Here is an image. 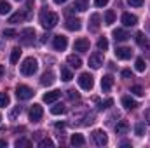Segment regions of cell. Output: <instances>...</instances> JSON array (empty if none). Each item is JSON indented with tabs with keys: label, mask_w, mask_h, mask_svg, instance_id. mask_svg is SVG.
<instances>
[{
	"label": "cell",
	"mask_w": 150,
	"mask_h": 148,
	"mask_svg": "<svg viewBox=\"0 0 150 148\" xmlns=\"http://www.w3.org/2000/svg\"><path fill=\"white\" fill-rule=\"evenodd\" d=\"M58 21H59L58 14H54V12H49V11H42V12H40V25H42L45 30H51V28H54V26L58 25Z\"/></svg>",
	"instance_id": "6da1fadb"
},
{
	"label": "cell",
	"mask_w": 150,
	"mask_h": 148,
	"mask_svg": "<svg viewBox=\"0 0 150 148\" xmlns=\"http://www.w3.org/2000/svg\"><path fill=\"white\" fill-rule=\"evenodd\" d=\"M38 70V63L35 58H26L25 61H23V65H21V73L26 75V77H32V75H35Z\"/></svg>",
	"instance_id": "7a4b0ae2"
},
{
	"label": "cell",
	"mask_w": 150,
	"mask_h": 148,
	"mask_svg": "<svg viewBox=\"0 0 150 148\" xmlns=\"http://www.w3.org/2000/svg\"><path fill=\"white\" fill-rule=\"evenodd\" d=\"M19 40H21V44H25V45H32V44L35 42V30H33V28H25V30L21 32V35H19Z\"/></svg>",
	"instance_id": "3957f363"
},
{
	"label": "cell",
	"mask_w": 150,
	"mask_h": 148,
	"mask_svg": "<svg viewBox=\"0 0 150 148\" xmlns=\"http://www.w3.org/2000/svg\"><path fill=\"white\" fill-rule=\"evenodd\" d=\"M93 141H94V145H96V147H105V145L108 143V136H107V132H105V131L96 129V131L93 132Z\"/></svg>",
	"instance_id": "277c9868"
},
{
	"label": "cell",
	"mask_w": 150,
	"mask_h": 148,
	"mask_svg": "<svg viewBox=\"0 0 150 148\" xmlns=\"http://www.w3.org/2000/svg\"><path fill=\"white\" fill-rule=\"evenodd\" d=\"M79 85H80L84 91H91L93 85H94V80H93V77L89 73H82L79 77Z\"/></svg>",
	"instance_id": "5b68a950"
},
{
	"label": "cell",
	"mask_w": 150,
	"mask_h": 148,
	"mask_svg": "<svg viewBox=\"0 0 150 148\" xmlns=\"http://www.w3.org/2000/svg\"><path fill=\"white\" fill-rule=\"evenodd\" d=\"M16 96H18V99H30L33 96V89L28 87V85H18Z\"/></svg>",
	"instance_id": "8992f818"
},
{
	"label": "cell",
	"mask_w": 150,
	"mask_h": 148,
	"mask_svg": "<svg viewBox=\"0 0 150 148\" xmlns=\"http://www.w3.org/2000/svg\"><path fill=\"white\" fill-rule=\"evenodd\" d=\"M101 65H103V54H101V52H94V54L89 56V66H91V68L98 70Z\"/></svg>",
	"instance_id": "52a82bcc"
},
{
	"label": "cell",
	"mask_w": 150,
	"mask_h": 148,
	"mask_svg": "<svg viewBox=\"0 0 150 148\" xmlns=\"http://www.w3.org/2000/svg\"><path fill=\"white\" fill-rule=\"evenodd\" d=\"M52 45H54V49L56 51H65L67 49V45H68V40L65 35H56L54 40H52Z\"/></svg>",
	"instance_id": "ba28073f"
},
{
	"label": "cell",
	"mask_w": 150,
	"mask_h": 148,
	"mask_svg": "<svg viewBox=\"0 0 150 148\" xmlns=\"http://www.w3.org/2000/svg\"><path fill=\"white\" fill-rule=\"evenodd\" d=\"M42 115H44V110H42V106L35 103V105L30 108V120H32V122H38V120L42 118Z\"/></svg>",
	"instance_id": "9c48e42d"
},
{
	"label": "cell",
	"mask_w": 150,
	"mask_h": 148,
	"mask_svg": "<svg viewBox=\"0 0 150 148\" xmlns=\"http://www.w3.org/2000/svg\"><path fill=\"white\" fill-rule=\"evenodd\" d=\"M115 56H117V59H129L133 56V51L129 47H117L115 49Z\"/></svg>",
	"instance_id": "30bf717a"
},
{
	"label": "cell",
	"mask_w": 150,
	"mask_h": 148,
	"mask_svg": "<svg viewBox=\"0 0 150 148\" xmlns=\"http://www.w3.org/2000/svg\"><path fill=\"white\" fill-rule=\"evenodd\" d=\"M74 49L79 51V52H87V51H89V40H87V38H79V40H75Z\"/></svg>",
	"instance_id": "8fae6325"
},
{
	"label": "cell",
	"mask_w": 150,
	"mask_h": 148,
	"mask_svg": "<svg viewBox=\"0 0 150 148\" xmlns=\"http://www.w3.org/2000/svg\"><path fill=\"white\" fill-rule=\"evenodd\" d=\"M65 26H67V30H70V32H79V30L82 28V25H80V21H79L77 18H68L67 23H65Z\"/></svg>",
	"instance_id": "7c38bea8"
},
{
	"label": "cell",
	"mask_w": 150,
	"mask_h": 148,
	"mask_svg": "<svg viewBox=\"0 0 150 148\" xmlns=\"http://www.w3.org/2000/svg\"><path fill=\"white\" fill-rule=\"evenodd\" d=\"M138 23V18L134 14H129V12H124L122 14V25L124 26H134Z\"/></svg>",
	"instance_id": "4fadbf2b"
},
{
	"label": "cell",
	"mask_w": 150,
	"mask_h": 148,
	"mask_svg": "<svg viewBox=\"0 0 150 148\" xmlns=\"http://www.w3.org/2000/svg\"><path fill=\"white\" fill-rule=\"evenodd\" d=\"M61 98V92L59 91H51V92H45L44 94V103H54V101H58Z\"/></svg>",
	"instance_id": "5bb4252c"
},
{
	"label": "cell",
	"mask_w": 150,
	"mask_h": 148,
	"mask_svg": "<svg viewBox=\"0 0 150 148\" xmlns=\"http://www.w3.org/2000/svg\"><path fill=\"white\" fill-rule=\"evenodd\" d=\"M112 85H113V77L112 75H105L101 78V91L103 92H108L112 89Z\"/></svg>",
	"instance_id": "9a60e30c"
},
{
	"label": "cell",
	"mask_w": 150,
	"mask_h": 148,
	"mask_svg": "<svg viewBox=\"0 0 150 148\" xmlns=\"http://www.w3.org/2000/svg\"><path fill=\"white\" fill-rule=\"evenodd\" d=\"M113 38H115V42H126V40L129 38V35H127L126 30L117 28V30H113Z\"/></svg>",
	"instance_id": "2e32d148"
},
{
	"label": "cell",
	"mask_w": 150,
	"mask_h": 148,
	"mask_svg": "<svg viewBox=\"0 0 150 148\" xmlns=\"http://www.w3.org/2000/svg\"><path fill=\"white\" fill-rule=\"evenodd\" d=\"M67 63H68L72 68H80V66H82V59H80L79 56H75V54H70V56L67 58Z\"/></svg>",
	"instance_id": "e0dca14e"
},
{
	"label": "cell",
	"mask_w": 150,
	"mask_h": 148,
	"mask_svg": "<svg viewBox=\"0 0 150 148\" xmlns=\"http://www.w3.org/2000/svg\"><path fill=\"white\" fill-rule=\"evenodd\" d=\"M122 105H124L126 110H134V108L138 106V103H136L133 98H129V96H124V98H122Z\"/></svg>",
	"instance_id": "ac0fdd59"
},
{
	"label": "cell",
	"mask_w": 150,
	"mask_h": 148,
	"mask_svg": "<svg viewBox=\"0 0 150 148\" xmlns=\"http://www.w3.org/2000/svg\"><path fill=\"white\" fill-rule=\"evenodd\" d=\"M26 18H28V14H25V12H16V14H12V16L9 18V23L16 25V23H21V21H25Z\"/></svg>",
	"instance_id": "d6986e66"
},
{
	"label": "cell",
	"mask_w": 150,
	"mask_h": 148,
	"mask_svg": "<svg viewBox=\"0 0 150 148\" xmlns=\"http://www.w3.org/2000/svg\"><path fill=\"white\" fill-rule=\"evenodd\" d=\"M127 131H129V124H127L126 120H120V122L115 125V132H117V134H127Z\"/></svg>",
	"instance_id": "ffe728a7"
},
{
	"label": "cell",
	"mask_w": 150,
	"mask_h": 148,
	"mask_svg": "<svg viewBox=\"0 0 150 148\" xmlns=\"http://www.w3.org/2000/svg\"><path fill=\"white\" fill-rule=\"evenodd\" d=\"M52 82H54V73L52 72H45L42 75V78H40L42 85H52Z\"/></svg>",
	"instance_id": "44dd1931"
},
{
	"label": "cell",
	"mask_w": 150,
	"mask_h": 148,
	"mask_svg": "<svg viewBox=\"0 0 150 148\" xmlns=\"http://www.w3.org/2000/svg\"><path fill=\"white\" fill-rule=\"evenodd\" d=\"M70 143H72L74 147H84V145H86V140H84L82 134H74V136L70 138Z\"/></svg>",
	"instance_id": "7402d4cb"
},
{
	"label": "cell",
	"mask_w": 150,
	"mask_h": 148,
	"mask_svg": "<svg viewBox=\"0 0 150 148\" xmlns=\"http://www.w3.org/2000/svg\"><path fill=\"white\" fill-rule=\"evenodd\" d=\"M65 111H67V108H65L63 103H56V105L51 108V113H52V115H63Z\"/></svg>",
	"instance_id": "603a6c76"
},
{
	"label": "cell",
	"mask_w": 150,
	"mask_h": 148,
	"mask_svg": "<svg viewBox=\"0 0 150 148\" xmlns=\"http://www.w3.org/2000/svg\"><path fill=\"white\" fill-rule=\"evenodd\" d=\"M19 58H21V49H19V47H14L12 52H11V63L16 65V63L19 61Z\"/></svg>",
	"instance_id": "cb8c5ba5"
},
{
	"label": "cell",
	"mask_w": 150,
	"mask_h": 148,
	"mask_svg": "<svg viewBox=\"0 0 150 148\" xmlns=\"http://www.w3.org/2000/svg\"><path fill=\"white\" fill-rule=\"evenodd\" d=\"M100 19H101L100 14H93V16H91V30H93V32H96V30L100 28Z\"/></svg>",
	"instance_id": "d4e9b609"
},
{
	"label": "cell",
	"mask_w": 150,
	"mask_h": 148,
	"mask_svg": "<svg viewBox=\"0 0 150 148\" xmlns=\"http://www.w3.org/2000/svg\"><path fill=\"white\" fill-rule=\"evenodd\" d=\"M72 78H74L72 72H70L67 66H61V80H65V82H70Z\"/></svg>",
	"instance_id": "484cf974"
},
{
	"label": "cell",
	"mask_w": 150,
	"mask_h": 148,
	"mask_svg": "<svg viewBox=\"0 0 150 148\" xmlns=\"http://www.w3.org/2000/svg\"><path fill=\"white\" fill-rule=\"evenodd\" d=\"M9 12H11V4L5 2V0H0V14L5 16V14H9Z\"/></svg>",
	"instance_id": "4316f807"
},
{
	"label": "cell",
	"mask_w": 150,
	"mask_h": 148,
	"mask_svg": "<svg viewBox=\"0 0 150 148\" xmlns=\"http://www.w3.org/2000/svg\"><path fill=\"white\" fill-rule=\"evenodd\" d=\"M113 23H115V12H113V11H107V12H105V25L110 26Z\"/></svg>",
	"instance_id": "83f0119b"
},
{
	"label": "cell",
	"mask_w": 150,
	"mask_h": 148,
	"mask_svg": "<svg viewBox=\"0 0 150 148\" xmlns=\"http://www.w3.org/2000/svg\"><path fill=\"white\" fill-rule=\"evenodd\" d=\"M74 7H75V11H79V12H84V11L87 9V2H86V0H75Z\"/></svg>",
	"instance_id": "f1b7e54d"
},
{
	"label": "cell",
	"mask_w": 150,
	"mask_h": 148,
	"mask_svg": "<svg viewBox=\"0 0 150 148\" xmlns=\"http://www.w3.org/2000/svg\"><path fill=\"white\" fill-rule=\"evenodd\" d=\"M98 49H100V51H103V52L108 49V40H107L105 37H101L100 40H98Z\"/></svg>",
	"instance_id": "f546056e"
},
{
	"label": "cell",
	"mask_w": 150,
	"mask_h": 148,
	"mask_svg": "<svg viewBox=\"0 0 150 148\" xmlns=\"http://www.w3.org/2000/svg\"><path fill=\"white\" fill-rule=\"evenodd\" d=\"M16 147L18 148H23V147H32V141H30V140H25V138H21V140H18V141H16Z\"/></svg>",
	"instance_id": "4dcf8cb0"
},
{
	"label": "cell",
	"mask_w": 150,
	"mask_h": 148,
	"mask_svg": "<svg viewBox=\"0 0 150 148\" xmlns=\"http://www.w3.org/2000/svg\"><path fill=\"white\" fill-rule=\"evenodd\" d=\"M134 66H136V70H138V72H145V66H147V65H145L143 58H138V59H136V63H134Z\"/></svg>",
	"instance_id": "1f68e13d"
},
{
	"label": "cell",
	"mask_w": 150,
	"mask_h": 148,
	"mask_svg": "<svg viewBox=\"0 0 150 148\" xmlns=\"http://www.w3.org/2000/svg\"><path fill=\"white\" fill-rule=\"evenodd\" d=\"M9 101H11L9 94H5V92H0V106H7V105H9Z\"/></svg>",
	"instance_id": "d6a6232c"
},
{
	"label": "cell",
	"mask_w": 150,
	"mask_h": 148,
	"mask_svg": "<svg viewBox=\"0 0 150 148\" xmlns=\"http://www.w3.org/2000/svg\"><path fill=\"white\" fill-rule=\"evenodd\" d=\"M113 105V99H107V101H103V103H98V110H107V108H110Z\"/></svg>",
	"instance_id": "836d02e7"
},
{
	"label": "cell",
	"mask_w": 150,
	"mask_h": 148,
	"mask_svg": "<svg viewBox=\"0 0 150 148\" xmlns=\"http://www.w3.org/2000/svg\"><path fill=\"white\" fill-rule=\"evenodd\" d=\"M134 132H136V136H143L145 134V124H136Z\"/></svg>",
	"instance_id": "e575fe53"
},
{
	"label": "cell",
	"mask_w": 150,
	"mask_h": 148,
	"mask_svg": "<svg viewBox=\"0 0 150 148\" xmlns=\"http://www.w3.org/2000/svg\"><path fill=\"white\" fill-rule=\"evenodd\" d=\"M136 42H138V45H145V44H147V38H145V35H143L142 32L136 33Z\"/></svg>",
	"instance_id": "d590c367"
},
{
	"label": "cell",
	"mask_w": 150,
	"mask_h": 148,
	"mask_svg": "<svg viewBox=\"0 0 150 148\" xmlns=\"http://www.w3.org/2000/svg\"><path fill=\"white\" fill-rule=\"evenodd\" d=\"M131 92H134L136 96H143V94H145L142 85H133V87H131Z\"/></svg>",
	"instance_id": "8d00e7d4"
},
{
	"label": "cell",
	"mask_w": 150,
	"mask_h": 148,
	"mask_svg": "<svg viewBox=\"0 0 150 148\" xmlns=\"http://www.w3.org/2000/svg\"><path fill=\"white\" fill-rule=\"evenodd\" d=\"M4 37L16 38V37H18V32H16V30H4Z\"/></svg>",
	"instance_id": "74e56055"
},
{
	"label": "cell",
	"mask_w": 150,
	"mask_h": 148,
	"mask_svg": "<svg viewBox=\"0 0 150 148\" xmlns=\"http://www.w3.org/2000/svg\"><path fill=\"white\" fill-rule=\"evenodd\" d=\"M19 113H21V106H14V110L9 113V118H11V120H14V118H16Z\"/></svg>",
	"instance_id": "f35d334b"
},
{
	"label": "cell",
	"mask_w": 150,
	"mask_h": 148,
	"mask_svg": "<svg viewBox=\"0 0 150 148\" xmlns=\"http://www.w3.org/2000/svg\"><path fill=\"white\" fill-rule=\"evenodd\" d=\"M52 145H54V143H52L51 140H42V141L38 143V147L40 148H47V147H52Z\"/></svg>",
	"instance_id": "ab89813d"
},
{
	"label": "cell",
	"mask_w": 150,
	"mask_h": 148,
	"mask_svg": "<svg viewBox=\"0 0 150 148\" xmlns=\"http://www.w3.org/2000/svg\"><path fill=\"white\" fill-rule=\"evenodd\" d=\"M67 94H68V98H70L72 101H74V99H79V92H77V91H74V89H70Z\"/></svg>",
	"instance_id": "60d3db41"
},
{
	"label": "cell",
	"mask_w": 150,
	"mask_h": 148,
	"mask_svg": "<svg viewBox=\"0 0 150 148\" xmlns=\"http://www.w3.org/2000/svg\"><path fill=\"white\" fill-rule=\"evenodd\" d=\"M127 4L133 5V7H142L143 5V0H127Z\"/></svg>",
	"instance_id": "b9f144b4"
},
{
	"label": "cell",
	"mask_w": 150,
	"mask_h": 148,
	"mask_svg": "<svg viewBox=\"0 0 150 148\" xmlns=\"http://www.w3.org/2000/svg\"><path fill=\"white\" fill-rule=\"evenodd\" d=\"M108 4V0H94V5L96 7H105Z\"/></svg>",
	"instance_id": "7bdbcfd3"
},
{
	"label": "cell",
	"mask_w": 150,
	"mask_h": 148,
	"mask_svg": "<svg viewBox=\"0 0 150 148\" xmlns=\"http://www.w3.org/2000/svg\"><path fill=\"white\" fill-rule=\"evenodd\" d=\"M122 77H124V78H133L131 70H122Z\"/></svg>",
	"instance_id": "ee69618b"
},
{
	"label": "cell",
	"mask_w": 150,
	"mask_h": 148,
	"mask_svg": "<svg viewBox=\"0 0 150 148\" xmlns=\"http://www.w3.org/2000/svg\"><path fill=\"white\" fill-rule=\"evenodd\" d=\"M145 120H147V124H150V108L145 110Z\"/></svg>",
	"instance_id": "f6af8a7d"
},
{
	"label": "cell",
	"mask_w": 150,
	"mask_h": 148,
	"mask_svg": "<svg viewBox=\"0 0 150 148\" xmlns=\"http://www.w3.org/2000/svg\"><path fill=\"white\" fill-rule=\"evenodd\" d=\"M4 73H5V68H4V65H0V78L4 77Z\"/></svg>",
	"instance_id": "bcb514c9"
},
{
	"label": "cell",
	"mask_w": 150,
	"mask_h": 148,
	"mask_svg": "<svg viewBox=\"0 0 150 148\" xmlns=\"http://www.w3.org/2000/svg\"><path fill=\"white\" fill-rule=\"evenodd\" d=\"M7 147V141L5 140H0V148H5Z\"/></svg>",
	"instance_id": "7dc6e473"
},
{
	"label": "cell",
	"mask_w": 150,
	"mask_h": 148,
	"mask_svg": "<svg viewBox=\"0 0 150 148\" xmlns=\"http://www.w3.org/2000/svg\"><path fill=\"white\" fill-rule=\"evenodd\" d=\"M65 2H67V0H54V4H58V5H59V4H65Z\"/></svg>",
	"instance_id": "c3c4849f"
},
{
	"label": "cell",
	"mask_w": 150,
	"mask_h": 148,
	"mask_svg": "<svg viewBox=\"0 0 150 148\" xmlns=\"http://www.w3.org/2000/svg\"><path fill=\"white\" fill-rule=\"evenodd\" d=\"M149 30H150V23H149Z\"/></svg>",
	"instance_id": "681fc988"
},
{
	"label": "cell",
	"mask_w": 150,
	"mask_h": 148,
	"mask_svg": "<svg viewBox=\"0 0 150 148\" xmlns=\"http://www.w3.org/2000/svg\"><path fill=\"white\" fill-rule=\"evenodd\" d=\"M0 120H2V115H0Z\"/></svg>",
	"instance_id": "f907efd6"
}]
</instances>
